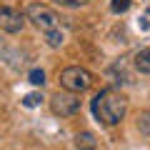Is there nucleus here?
Listing matches in <instances>:
<instances>
[{
	"mask_svg": "<svg viewBox=\"0 0 150 150\" xmlns=\"http://www.w3.org/2000/svg\"><path fill=\"white\" fill-rule=\"evenodd\" d=\"M90 110L95 115L98 123L103 125H118L128 112V100H125L123 93L105 88V90L95 93V98L90 100Z\"/></svg>",
	"mask_w": 150,
	"mask_h": 150,
	"instance_id": "nucleus-1",
	"label": "nucleus"
},
{
	"mask_svg": "<svg viewBox=\"0 0 150 150\" xmlns=\"http://www.w3.org/2000/svg\"><path fill=\"white\" fill-rule=\"evenodd\" d=\"M60 85H63V90L80 95V93H85L93 85V75L85 68H80V65H70V68H65L60 73Z\"/></svg>",
	"mask_w": 150,
	"mask_h": 150,
	"instance_id": "nucleus-2",
	"label": "nucleus"
},
{
	"mask_svg": "<svg viewBox=\"0 0 150 150\" xmlns=\"http://www.w3.org/2000/svg\"><path fill=\"white\" fill-rule=\"evenodd\" d=\"M28 20L43 33L58 28V15H55V10L48 8V5H43V3H33V5L28 8Z\"/></svg>",
	"mask_w": 150,
	"mask_h": 150,
	"instance_id": "nucleus-3",
	"label": "nucleus"
},
{
	"mask_svg": "<svg viewBox=\"0 0 150 150\" xmlns=\"http://www.w3.org/2000/svg\"><path fill=\"white\" fill-rule=\"evenodd\" d=\"M50 110L55 115H60V118H70V115H75V112L80 110V98H78V93H70V90L60 93L58 90L50 98Z\"/></svg>",
	"mask_w": 150,
	"mask_h": 150,
	"instance_id": "nucleus-4",
	"label": "nucleus"
},
{
	"mask_svg": "<svg viewBox=\"0 0 150 150\" xmlns=\"http://www.w3.org/2000/svg\"><path fill=\"white\" fill-rule=\"evenodd\" d=\"M23 25H25V15L18 13L15 8H8V5H0V30L5 33H20Z\"/></svg>",
	"mask_w": 150,
	"mask_h": 150,
	"instance_id": "nucleus-5",
	"label": "nucleus"
},
{
	"mask_svg": "<svg viewBox=\"0 0 150 150\" xmlns=\"http://www.w3.org/2000/svg\"><path fill=\"white\" fill-rule=\"evenodd\" d=\"M75 148L78 150H95L98 148V140L90 130H80V133L75 135Z\"/></svg>",
	"mask_w": 150,
	"mask_h": 150,
	"instance_id": "nucleus-6",
	"label": "nucleus"
},
{
	"mask_svg": "<svg viewBox=\"0 0 150 150\" xmlns=\"http://www.w3.org/2000/svg\"><path fill=\"white\" fill-rule=\"evenodd\" d=\"M133 65H135V70H138V73L150 75V48L138 50V53H135V58H133Z\"/></svg>",
	"mask_w": 150,
	"mask_h": 150,
	"instance_id": "nucleus-7",
	"label": "nucleus"
},
{
	"mask_svg": "<svg viewBox=\"0 0 150 150\" xmlns=\"http://www.w3.org/2000/svg\"><path fill=\"white\" fill-rule=\"evenodd\" d=\"M45 43H48V48H60V45L65 43V33L60 30V28H53V30L45 33Z\"/></svg>",
	"mask_w": 150,
	"mask_h": 150,
	"instance_id": "nucleus-8",
	"label": "nucleus"
},
{
	"mask_svg": "<svg viewBox=\"0 0 150 150\" xmlns=\"http://www.w3.org/2000/svg\"><path fill=\"white\" fill-rule=\"evenodd\" d=\"M110 10L115 13V15L128 13V10H130V0H110Z\"/></svg>",
	"mask_w": 150,
	"mask_h": 150,
	"instance_id": "nucleus-9",
	"label": "nucleus"
},
{
	"mask_svg": "<svg viewBox=\"0 0 150 150\" xmlns=\"http://www.w3.org/2000/svg\"><path fill=\"white\" fill-rule=\"evenodd\" d=\"M28 80H30L33 85H40V88H43V85H45V73H43L40 68H35V70H30V75H28Z\"/></svg>",
	"mask_w": 150,
	"mask_h": 150,
	"instance_id": "nucleus-10",
	"label": "nucleus"
},
{
	"mask_svg": "<svg viewBox=\"0 0 150 150\" xmlns=\"http://www.w3.org/2000/svg\"><path fill=\"white\" fill-rule=\"evenodd\" d=\"M138 130L150 138V112H143V115L138 118Z\"/></svg>",
	"mask_w": 150,
	"mask_h": 150,
	"instance_id": "nucleus-11",
	"label": "nucleus"
},
{
	"mask_svg": "<svg viewBox=\"0 0 150 150\" xmlns=\"http://www.w3.org/2000/svg\"><path fill=\"white\" fill-rule=\"evenodd\" d=\"M40 100H43L40 93H30V95L23 98V105H25V108H38V105H40Z\"/></svg>",
	"mask_w": 150,
	"mask_h": 150,
	"instance_id": "nucleus-12",
	"label": "nucleus"
},
{
	"mask_svg": "<svg viewBox=\"0 0 150 150\" xmlns=\"http://www.w3.org/2000/svg\"><path fill=\"white\" fill-rule=\"evenodd\" d=\"M53 3H58V5H63V8H80L85 0H53Z\"/></svg>",
	"mask_w": 150,
	"mask_h": 150,
	"instance_id": "nucleus-13",
	"label": "nucleus"
},
{
	"mask_svg": "<svg viewBox=\"0 0 150 150\" xmlns=\"http://www.w3.org/2000/svg\"><path fill=\"white\" fill-rule=\"evenodd\" d=\"M3 50H5V43H3V38H0V55H3Z\"/></svg>",
	"mask_w": 150,
	"mask_h": 150,
	"instance_id": "nucleus-14",
	"label": "nucleus"
}]
</instances>
